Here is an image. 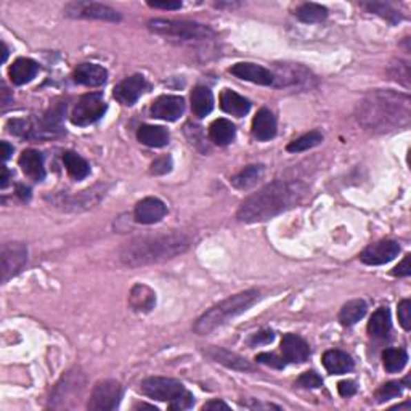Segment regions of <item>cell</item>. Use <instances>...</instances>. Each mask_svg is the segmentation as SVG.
I'll use <instances>...</instances> for the list:
<instances>
[{
  "label": "cell",
  "mask_w": 411,
  "mask_h": 411,
  "mask_svg": "<svg viewBox=\"0 0 411 411\" xmlns=\"http://www.w3.org/2000/svg\"><path fill=\"white\" fill-rule=\"evenodd\" d=\"M355 117L365 130L385 134L407 127L411 121V100L394 90H373L357 105Z\"/></svg>",
  "instance_id": "obj_1"
},
{
  "label": "cell",
  "mask_w": 411,
  "mask_h": 411,
  "mask_svg": "<svg viewBox=\"0 0 411 411\" xmlns=\"http://www.w3.org/2000/svg\"><path fill=\"white\" fill-rule=\"evenodd\" d=\"M307 192L308 190L302 182L277 180L244 199L237 212V219L244 223L265 222L296 208L305 198Z\"/></svg>",
  "instance_id": "obj_2"
},
{
  "label": "cell",
  "mask_w": 411,
  "mask_h": 411,
  "mask_svg": "<svg viewBox=\"0 0 411 411\" xmlns=\"http://www.w3.org/2000/svg\"><path fill=\"white\" fill-rule=\"evenodd\" d=\"M188 248L190 239L182 233L150 234L126 243L119 251V259L127 267L153 265L180 256Z\"/></svg>",
  "instance_id": "obj_3"
},
{
  "label": "cell",
  "mask_w": 411,
  "mask_h": 411,
  "mask_svg": "<svg viewBox=\"0 0 411 411\" xmlns=\"http://www.w3.org/2000/svg\"><path fill=\"white\" fill-rule=\"evenodd\" d=\"M257 299L259 291L256 290L243 291L234 296H230L228 299L219 302L217 305L210 307L208 312H204L194 323V331L201 336L209 334V332L217 330V328L225 325L232 318L241 315L248 308H251Z\"/></svg>",
  "instance_id": "obj_4"
},
{
  "label": "cell",
  "mask_w": 411,
  "mask_h": 411,
  "mask_svg": "<svg viewBox=\"0 0 411 411\" xmlns=\"http://www.w3.org/2000/svg\"><path fill=\"white\" fill-rule=\"evenodd\" d=\"M148 28L154 34L179 39V41H208V39L214 37V31L209 26L193 21H185V19L154 18L148 21Z\"/></svg>",
  "instance_id": "obj_5"
},
{
  "label": "cell",
  "mask_w": 411,
  "mask_h": 411,
  "mask_svg": "<svg viewBox=\"0 0 411 411\" xmlns=\"http://www.w3.org/2000/svg\"><path fill=\"white\" fill-rule=\"evenodd\" d=\"M108 110L105 100L100 92L94 94H86L81 97V100L76 103L74 110L71 114V122L74 126H90L100 119Z\"/></svg>",
  "instance_id": "obj_6"
},
{
  "label": "cell",
  "mask_w": 411,
  "mask_h": 411,
  "mask_svg": "<svg viewBox=\"0 0 411 411\" xmlns=\"http://www.w3.org/2000/svg\"><path fill=\"white\" fill-rule=\"evenodd\" d=\"M140 389L146 397L159 400V402H172L174 399L180 397L185 392L183 384L180 381L172 378H163V376L146 378L141 383Z\"/></svg>",
  "instance_id": "obj_7"
},
{
  "label": "cell",
  "mask_w": 411,
  "mask_h": 411,
  "mask_svg": "<svg viewBox=\"0 0 411 411\" xmlns=\"http://www.w3.org/2000/svg\"><path fill=\"white\" fill-rule=\"evenodd\" d=\"M122 388L117 381H100L90 394L87 408L92 411H110L114 410L121 402Z\"/></svg>",
  "instance_id": "obj_8"
},
{
  "label": "cell",
  "mask_w": 411,
  "mask_h": 411,
  "mask_svg": "<svg viewBox=\"0 0 411 411\" xmlns=\"http://www.w3.org/2000/svg\"><path fill=\"white\" fill-rule=\"evenodd\" d=\"M65 14L72 18H86V19H99V21H121L119 12L108 5L97 2H71L65 7Z\"/></svg>",
  "instance_id": "obj_9"
},
{
  "label": "cell",
  "mask_w": 411,
  "mask_h": 411,
  "mask_svg": "<svg viewBox=\"0 0 411 411\" xmlns=\"http://www.w3.org/2000/svg\"><path fill=\"white\" fill-rule=\"evenodd\" d=\"M2 281L18 275L28 262V249L23 243H5L2 246Z\"/></svg>",
  "instance_id": "obj_10"
},
{
  "label": "cell",
  "mask_w": 411,
  "mask_h": 411,
  "mask_svg": "<svg viewBox=\"0 0 411 411\" xmlns=\"http://www.w3.org/2000/svg\"><path fill=\"white\" fill-rule=\"evenodd\" d=\"M399 252L400 246L397 241L383 239V241H378L366 248L365 251L360 254V261L366 263V265H383V263L394 261V259L399 256Z\"/></svg>",
  "instance_id": "obj_11"
},
{
  "label": "cell",
  "mask_w": 411,
  "mask_h": 411,
  "mask_svg": "<svg viewBox=\"0 0 411 411\" xmlns=\"http://www.w3.org/2000/svg\"><path fill=\"white\" fill-rule=\"evenodd\" d=\"M230 72L237 76L238 79L252 82V84L275 86V74L267 68L256 65V63H237L230 68Z\"/></svg>",
  "instance_id": "obj_12"
},
{
  "label": "cell",
  "mask_w": 411,
  "mask_h": 411,
  "mask_svg": "<svg viewBox=\"0 0 411 411\" xmlns=\"http://www.w3.org/2000/svg\"><path fill=\"white\" fill-rule=\"evenodd\" d=\"M146 90V81L141 74L126 77L114 87V99L126 106H132Z\"/></svg>",
  "instance_id": "obj_13"
},
{
  "label": "cell",
  "mask_w": 411,
  "mask_h": 411,
  "mask_svg": "<svg viewBox=\"0 0 411 411\" xmlns=\"http://www.w3.org/2000/svg\"><path fill=\"white\" fill-rule=\"evenodd\" d=\"M185 111V101L179 95H163L151 105V116L163 121H177Z\"/></svg>",
  "instance_id": "obj_14"
},
{
  "label": "cell",
  "mask_w": 411,
  "mask_h": 411,
  "mask_svg": "<svg viewBox=\"0 0 411 411\" xmlns=\"http://www.w3.org/2000/svg\"><path fill=\"white\" fill-rule=\"evenodd\" d=\"M283 359L290 363H304L310 357V347L297 334H285L281 339Z\"/></svg>",
  "instance_id": "obj_15"
},
{
  "label": "cell",
  "mask_w": 411,
  "mask_h": 411,
  "mask_svg": "<svg viewBox=\"0 0 411 411\" xmlns=\"http://www.w3.org/2000/svg\"><path fill=\"white\" fill-rule=\"evenodd\" d=\"M166 212H168V208H166V204L161 201V199L145 198L135 206L134 217L139 223L151 225L159 222L166 215Z\"/></svg>",
  "instance_id": "obj_16"
},
{
  "label": "cell",
  "mask_w": 411,
  "mask_h": 411,
  "mask_svg": "<svg viewBox=\"0 0 411 411\" xmlns=\"http://www.w3.org/2000/svg\"><path fill=\"white\" fill-rule=\"evenodd\" d=\"M72 79L76 84L86 87H100L108 79V71L103 66L95 65V63H84V65L77 66Z\"/></svg>",
  "instance_id": "obj_17"
},
{
  "label": "cell",
  "mask_w": 411,
  "mask_h": 411,
  "mask_svg": "<svg viewBox=\"0 0 411 411\" xmlns=\"http://www.w3.org/2000/svg\"><path fill=\"white\" fill-rule=\"evenodd\" d=\"M19 168L24 172L26 177H29L34 182H41L46 177V168H43V156L36 150H26L23 151L18 159Z\"/></svg>",
  "instance_id": "obj_18"
},
{
  "label": "cell",
  "mask_w": 411,
  "mask_h": 411,
  "mask_svg": "<svg viewBox=\"0 0 411 411\" xmlns=\"http://www.w3.org/2000/svg\"><path fill=\"white\" fill-rule=\"evenodd\" d=\"M252 135L261 141H268L277 135V119L270 110L262 108L254 117Z\"/></svg>",
  "instance_id": "obj_19"
},
{
  "label": "cell",
  "mask_w": 411,
  "mask_h": 411,
  "mask_svg": "<svg viewBox=\"0 0 411 411\" xmlns=\"http://www.w3.org/2000/svg\"><path fill=\"white\" fill-rule=\"evenodd\" d=\"M39 72V65L31 58H18L17 61L10 66L8 76L14 86L28 84L32 81Z\"/></svg>",
  "instance_id": "obj_20"
},
{
  "label": "cell",
  "mask_w": 411,
  "mask_h": 411,
  "mask_svg": "<svg viewBox=\"0 0 411 411\" xmlns=\"http://www.w3.org/2000/svg\"><path fill=\"white\" fill-rule=\"evenodd\" d=\"M220 108H222L227 114L243 117L251 110V103L244 99V97L238 95L237 92L225 89L222 90V94H220Z\"/></svg>",
  "instance_id": "obj_21"
},
{
  "label": "cell",
  "mask_w": 411,
  "mask_h": 411,
  "mask_svg": "<svg viewBox=\"0 0 411 411\" xmlns=\"http://www.w3.org/2000/svg\"><path fill=\"white\" fill-rule=\"evenodd\" d=\"M323 366L331 374H345L354 368V360L342 350H328L323 355Z\"/></svg>",
  "instance_id": "obj_22"
},
{
  "label": "cell",
  "mask_w": 411,
  "mask_h": 411,
  "mask_svg": "<svg viewBox=\"0 0 411 411\" xmlns=\"http://www.w3.org/2000/svg\"><path fill=\"white\" fill-rule=\"evenodd\" d=\"M137 139L150 148H163L169 143V132L161 126H141L137 132Z\"/></svg>",
  "instance_id": "obj_23"
},
{
  "label": "cell",
  "mask_w": 411,
  "mask_h": 411,
  "mask_svg": "<svg viewBox=\"0 0 411 411\" xmlns=\"http://www.w3.org/2000/svg\"><path fill=\"white\" fill-rule=\"evenodd\" d=\"M129 304L135 312H151L156 305V294L151 288L145 285H135L130 290Z\"/></svg>",
  "instance_id": "obj_24"
},
{
  "label": "cell",
  "mask_w": 411,
  "mask_h": 411,
  "mask_svg": "<svg viewBox=\"0 0 411 411\" xmlns=\"http://www.w3.org/2000/svg\"><path fill=\"white\" fill-rule=\"evenodd\" d=\"M263 174H265V169H263L262 164H252L244 168L243 170H239L234 177H232L230 182H232V185L237 190H249L256 187V185L261 182L263 179Z\"/></svg>",
  "instance_id": "obj_25"
},
{
  "label": "cell",
  "mask_w": 411,
  "mask_h": 411,
  "mask_svg": "<svg viewBox=\"0 0 411 411\" xmlns=\"http://www.w3.org/2000/svg\"><path fill=\"white\" fill-rule=\"evenodd\" d=\"M208 355L212 360L227 366V368L238 370V371H252V365L249 363V361H246L243 357L233 354V352H230V350L219 349V347H212V349L208 350Z\"/></svg>",
  "instance_id": "obj_26"
},
{
  "label": "cell",
  "mask_w": 411,
  "mask_h": 411,
  "mask_svg": "<svg viewBox=\"0 0 411 411\" xmlns=\"http://www.w3.org/2000/svg\"><path fill=\"white\" fill-rule=\"evenodd\" d=\"M214 108V97L212 92H210L208 87L204 86H198L194 87L192 92V110L193 114L203 119L212 111Z\"/></svg>",
  "instance_id": "obj_27"
},
{
  "label": "cell",
  "mask_w": 411,
  "mask_h": 411,
  "mask_svg": "<svg viewBox=\"0 0 411 411\" xmlns=\"http://www.w3.org/2000/svg\"><path fill=\"white\" fill-rule=\"evenodd\" d=\"M234 135H237V129H234L232 121L228 119H217L209 127L210 140L219 146H227L232 143Z\"/></svg>",
  "instance_id": "obj_28"
},
{
  "label": "cell",
  "mask_w": 411,
  "mask_h": 411,
  "mask_svg": "<svg viewBox=\"0 0 411 411\" xmlns=\"http://www.w3.org/2000/svg\"><path fill=\"white\" fill-rule=\"evenodd\" d=\"M390 326H392V323H390L389 308L388 307H381L370 318L368 332L373 337H378V339H384V337L389 336Z\"/></svg>",
  "instance_id": "obj_29"
},
{
  "label": "cell",
  "mask_w": 411,
  "mask_h": 411,
  "mask_svg": "<svg viewBox=\"0 0 411 411\" xmlns=\"http://www.w3.org/2000/svg\"><path fill=\"white\" fill-rule=\"evenodd\" d=\"M63 163H65L68 174L74 180H82L90 174L89 163L84 158H81L79 154L74 153V151H66L63 154Z\"/></svg>",
  "instance_id": "obj_30"
},
{
  "label": "cell",
  "mask_w": 411,
  "mask_h": 411,
  "mask_svg": "<svg viewBox=\"0 0 411 411\" xmlns=\"http://www.w3.org/2000/svg\"><path fill=\"white\" fill-rule=\"evenodd\" d=\"M366 313V304L365 301L355 299L347 302V304L341 308L339 312V321L342 326H352L357 321H360Z\"/></svg>",
  "instance_id": "obj_31"
},
{
  "label": "cell",
  "mask_w": 411,
  "mask_h": 411,
  "mask_svg": "<svg viewBox=\"0 0 411 411\" xmlns=\"http://www.w3.org/2000/svg\"><path fill=\"white\" fill-rule=\"evenodd\" d=\"M384 368L388 373H399L408 363V354L403 349H388L383 354Z\"/></svg>",
  "instance_id": "obj_32"
},
{
  "label": "cell",
  "mask_w": 411,
  "mask_h": 411,
  "mask_svg": "<svg viewBox=\"0 0 411 411\" xmlns=\"http://www.w3.org/2000/svg\"><path fill=\"white\" fill-rule=\"evenodd\" d=\"M296 17L299 18L302 23H308V24L321 23L325 21L328 17V10L323 7V5H318V3H304L297 8Z\"/></svg>",
  "instance_id": "obj_33"
},
{
  "label": "cell",
  "mask_w": 411,
  "mask_h": 411,
  "mask_svg": "<svg viewBox=\"0 0 411 411\" xmlns=\"http://www.w3.org/2000/svg\"><path fill=\"white\" fill-rule=\"evenodd\" d=\"M321 141H323L321 132L312 130V132H308V134L299 137V139L292 140L291 143L286 146V150L290 151V153H302V151L315 148V146L321 143Z\"/></svg>",
  "instance_id": "obj_34"
},
{
  "label": "cell",
  "mask_w": 411,
  "mask_h": 411,
  "mask_svg": "<svg viewBox=\"0 0 411 411\" xmlns=\"http://www.w3.org/2000/svg\"><path fill=\"white\" fill-rule=\"evenodd\" d=\"M363 7L368 10L370 13L378 14V17L388 19L390 24H395L402 21V14H400L399 10L390 7L389 3H381V2H371V3H363Z\"/></svg>",
  "instance_id": "obj_35"
},
{
  "label": "cell",
  "mask_w": 411,
  "mask_h": 411,
  "mask_svg": "<svg viewBox=\"0 0 411 411\" xmlns=\"http://www.w3.org/2000/svg\"><path fill=\"white\" fill-rule=\"evenodd\" d=\"M389 76L392 77V81L399 82V84H402L403 87H407L410 89V79H411V74H410V65L407 61L403 60H394L390 63L389 66Z\"/></svg>",
  "instance_id": "obj_36"
},
{
  "label": "cell",
  "mask_w": 411,
  "mask_h": 411,
  "mask_svg": "<svg viewBox=\"0 0 411 411\" xmlns=\"http://www.w3.org/2000/svg\"><path fill=\"white\" fill-rule=\"evenodd\" d=\"M402 390H403L402 383H399V381H392V383L384 384L383 388L378 389V392H376V400H378L379 403H384L390 399L399 397V395L402 394Z\"/></svg>",
  "instance_id": "obj_37"
},
{
  "label": "cell",
  "mask_w": 411,
  "mask_h": 411,
  "mask_svg": "<svg viewBox=\"0 0 411 411\" xmlns=\"http://www.w3.org/2000/svg\"><path fill=\"white\" fill-rule=\"evenodd\" d=\"M297 385L305 389H318L323 385V381L315 371H305V373H302L299 379H297Z\"/></svg>",
  "instance_id": "obj_38"
},
{
  "label": "cell",
  "mask_w": 411,
  "mask_h": 411,
  "mask_svg": "<svg viewBox=\"0 0 411 411\" xmlns=\"http://www.w3.org/2000/svg\"><path fill=\"white\" fill-rule=\"evenodd\" d=\"M170 169H172V158L170 156H161L151 164V174L154 175H164L170 172Z\"/></svg>",
  "instance_id": "obj_39"
},
{
  "label": "cell",
  "mask_w": 411,
  "mask_h": 411,
  "mask_svg": "<svg viewBox=\"0 0 411 411\" xmlns=\"http://www.w3.org/2000/svg\"><path fill=\"white\" fill-rule=\"evenodd\" d=\"M256 360L257 363L272 366V368H277V370L285 368V359H280V357H277L275 354H267V352H263V354H259L256 357Z\"/></svg>",
  "instance_id": "obj_40"
},
{
  "label": "cell",
  "mask_w": 411,
  "mask_h": 411,
  "mask_svg": "<svg viewBox=\"0 0 411 411\" xmlns=\"http://www.w3.org/2000/svg\"><path fill=\"white\" fill-rule=\"evenodd\" d=\"M399 321L403 326V330L410 331L411 328V302L408 299H403L399 304Z\"/></svg>",
  "instance_id": "obj_41"
},
{
  "label": "cell",
  "mask_w": 411,
  "mask_h": 411,
  "mask_svg": "<svg viewBox=\"0 0 411 411\" xmlns=\"http://www.w3.org/2000/svg\"><path fill=\"white\" fill-rule=\"evenodd\" d=\"M193 402H194L193 395L190 394L188 390H185V392L182 395H180V397L174 399L172 402H170L169 408L170 410H187V408H192L193 407Z\"/></svg>",
  "instance_id": "obj_42"
},
{
  "label": "cell",
  "mask_w": 411,
  "mask_h": 411,
  "mask_svg": "<svg viewBox=\"0 0 411 411\" xmlns=\"http://www.w3.org/2000/svg\"><path fill=\"white\" fill-rule=\"evenodd\" d=\"M410 261H411V256H410V254H407V256L403 257V261L394 268V272H392L394 275L395 277H410V273H411Z\"/></svg>",
  "instance_id": "obj_43"
},
{
  "label": "cell",
  "mask_w": 411,
  "mask_h": 411,
  "mask_svg": "<svg viewBox=\"0 0 411 411\" xmlns=\"http://www.w3.org/2000/svg\"><path fill=\"white\" fill-rule=\"evenodd\" d=\"M337 390H339L342 397H352V395L357 394V384L354 381H342V383L337 385Z\"/></svg>",
  "instance_id": "obj_44"
},
{
  "label": "cell",
  "mask_w": 411,
  "mask_h": 411,
  "mask_svg": "<svg viewBox=\"0 0 411 411\" xmlns=\"http://www.w3.org/2000/svg\"><path fill=\"white\" fill-rule=\"evenodd\" d=\"M150 7L159 8V10H179L182 8V2L180 0H168V2H148Z\"/></svg>",
  "instance_id": "obj_45"
},
{
  "label": "cell",
  "mask_w": 411,
  "mask_h": 411,
  "mask_svg": "<svg viewBox=\"0 0 411 411\" xmlns=\"http://www.w3.org/2000/svg\"><path fill=\"white\" fill-rule=\"evenodd\" d=\"M273 334L272 331H262V332H257V334H254V337L251 339V345H259V344H268V342L273 341Z\"/></svg>",
  "instance_id": "obj_46"
},
{
  "label": "cell",
  "mask_w": 411,
  "mask_h": 411,
  "mask_svg": "<svg viewBox=\"0 0 411 411\" xmlns=\"http://www.w3.org/2000/svg\"><path fill=\"white\" fill-rule=\"evenodd\" d=\"M203 410H228V405L220 402V400H210V402H208L203 407Z\"/></svg>",
  "instance_id": "obj_47"
},
{
  "label": "cell",
  "mask_w": 411,
  "mask_h": 411,
  "mask_svg": "<svg viewBox=\"0 0 411 411\" xmlns=\"http://www.w3.org/2000/svg\"><path fill=\"white\" fill-rule=\"evenodd\" d=\"M2 154H3V161H7L10 156L13 154V146L8 145L7 141H2Z\"/></svg>",
  "instance_id": "obj_48"
},
{
  "label": "cell",
  "mask_w": 411,
  "mask_h": 411,
  "mask_svg": "<svg viewBox=\"0 0 411 411\" xmlns=\"http://www.w3.org/2000/svg\"><path fill=\"white\" fill-rule=\"evenodd\" d=\"M8 180H10V172H8V169L3 166V168H2V182H0V187H2V188L7 187Z\"/></svg>",
  "instance_id": "obj_49"
},
{
  "label": "cell",
  "mask_w": 411,
  "mask_h": 411,
  "mask_svg": "<svg viewBox=\"0 0 411 411\" xmlns=\"http://www.w3.org/2000/svg\"><path fill=\"white\" fill-rule=\"evenodd\" d=\"M18 194L23 199H29V197H31V194H29V188H24V187H18Z\"/></svg>",
  "instance_id": "obj_50"
},
{
  "label": "cell",
  "mask_w": 411,
  "mask_h": 411,
  "mask_svg": "<svg viewBox=\"0 0 411 411\" xmlns=\"http://www.w3.org/2000/svg\"><path fill=\"white\" fill-rule=\"evenodd\" d=\"M7 57H8V48L5 46V42H2V63L7 61Z\"/></svg>",
  "instance_id": "obj_51"
},
{
  "label": "cell",
  "mask_w": 411,
  "mask_h": 411,
  "mask_svg": "<svg viewBox=\"0 0 411 411\" xmlns=\"http://www.w3.org/2000/svg\"><path fill=\"white\" fill-rule=\"evenodd\" d=\"M139 408H148V410H154V411H158V408L151 407V405H146V403H140V405H137L135 410H139Z\"/></svg>",
  "instance_id": "obj_52"
}]
</instances>
